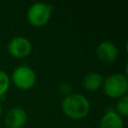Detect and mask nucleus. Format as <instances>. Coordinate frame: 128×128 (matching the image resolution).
I'll list each match as a JSON object with an SVG mask.
<instances>
[{"label":"nucleus","instance_id":"5","mask_svg":"<svg viewBox=\"0 0 128 128\" xmlns=\"http://www.w3.org/2000/svg\"><path fill=\"white\" fill-rule=\"evenodd\" d=\"M7 51L10 56L16 59H23L29 56L32 51L31 41L24 36H15L7 44Z\"/></svg>","mask_w":128,"mask_h":128},{"label":"nucleus","instance_id":"9","mask_svg":"<svg viewBox=\"0 0 128 128\" xmlns=\"http://www.w3.org/2000/svg\"><path fill=\"white\" fill-rule=\"evenodd\" d=\"M104 82L103 76L98 72H89L82 79V86L86 91L95 92L102 88Z\"/></svg>","mask_w":128,"mask_h":128},{"label":"nucleus","instance_id":"2","mask_svg":"<svg viewBox=\"0 0 128 128\" xmlns=\"http://www.w3.org/2000/svg\"><path fill=\"white\" fill-rule=\"evenodd\" d=\"M102 88L106 96L118 100L127 94L128 78L123 73L111 74L104 79Z\"/></svg>","mask_w":128,"mask_h":128},{"label":"nucleus","instance_id":"7","mask_svg":"<svg viewBox=\"0 0 128 128\" xmlns=\"http://www.w3.org/2000/svg\"><path fill=\"white\" fill-rule=\"evenodd\" d=\"M96 56L103 63H112L118 57V48L111 41H102L96 47Z\"/></svg>","mask_w":128,"mask_h":128},{"label":"nucleus","instance_id":"10","mask_svg":"<svg viewBox=\"0 0 128 128\" xmlns=\"http://www.w3.org/2000/svg\"><path fill=\"white\" fill-rule=\"evenodd\" d=\"M115 111L121 117H126L128 115V97H127V95L118 99V101L116 103Z\"/></svg>","mask_w":128,"mask_h":128},{"label":"nucleus","instance_id":"11","mask_svg":"<svg viewBox=\"0 0 128 128\" xmlns=\"http://www.w3.org/2000/svg\"><path fill=\"white\" fill-rule=\"evenodd\" d=\"M9 86H10V77L5 71L0 70V98L6 94V92L9 89Z\"/></svg>","mask_w":128,"mask_h":128},{"label":"nucleus","instance_id":"4","mask_svg":"<svg viewBox=\"0 0 128 128\" xmlns=\"http://www.w3.org/2000/svg\"><path fill=\"white\" fill-rule=\"evenodd\" d=\"M36 73L35 71L26 65L18 66L15 68L12 72L10 81L13 82V84L20 90H30L34 87L36 84Z\"/></svg>","mask_w":128,"mask_h":128},{"label":"nucleus","instance_id":"12","mask_svg":"<svg viewBox=\"0 0 128 128\" xmlns=\"http://www.w3.org/2000/svg\"><path fill=\"white\" fill-rule=\"evenodd\" d=\"M59 90H60V92H61L64 96H67V95H69V94L72 93V86H71L69 83L64 82V83H62V84L60 85Z\"/></svg>","mask_w":128,"mask_h":128},{"label":"nucleus","instance_id":"1","mask_svg":"<svg viewBox=\"0 0 128 128\" xmlns=\"http://www.w3.org/2000/svg\"><path fill=\"white\" fill-rule=\"evenodd\" d=\"M62 112L72 120L85 118L90 112V102L86 96L80 93H71L65 96L61 102Z\"/></svg>","mask_w":128,"mask_h":128},{"label":"nucleus","instance_id":"8","mask_svg":"<svg viewBox=\"0 0 128 128\" xmlns=\"http://www.w3.org/2000/svg\"><path fill=\"white\" fill-rule=\"evenodd\" d=\"M99 128H124V120L115 110H107L100 119Z\"/></svg>","mask_w":128,"mask_h":128},{"label":"nucleus","instance_id":"6","mask_svg":"<svg viewBox=\"0 0 128 128\" xmlns=\"http://www.w3.org/2000/svg\"><path fill=\"white\" fill-rule=\"evenodd\" d=\"M28 119L26 111L21 107H13L9 109L4 117L6 128H22Z\"/></svg>","mask_w":128,"mask_h":128},{"label":"nucleus","instance_id":"13","mask_svg":"<svg viewBox=\"0 0 128 128\" xmlns=\"http://www.w3.org/2000/svg\"><path fill=\"white\" fill-rule=\"evenodd\" d=\"M1 115H2V105L0 103V117H1Z\"/></svg>","mask_w":128,"mask_h":128},{"label":"nucleus","instance_id":"3","mask_svg":"<svg viewBox=\"0 0 128 128\" xmlns=\"http://www.w3.org/2000/svg\"><path fill=\"white\" fill-rule=\"evenodd\" d=\"M52 11L53 7L50 4L42 2L34 3L28 8L27 20L31 26L35 28H41L49 22Z\"/></svg>","mask_w":128,"mask_h":128}]
</instances>
